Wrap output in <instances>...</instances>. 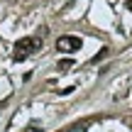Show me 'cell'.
I'll list each match as a JSON object with an SVG mask.
<instances>
[{
    "label": "cell",
    "instance_id": "4",
    "mask_svg": "<svg viewBox=\"0 0 132 132\" xmlns=\"http://www.w3.org/2000/svg\"><path fill=\"white\" fill-rule=\"evenodd\" d=\"M73 66V59H61L59 61V71H66V69H71Z\"/></svg>",
    "mask_w": 132,
    "mask_h": 132
},
{
    "label": "cell",
    "instance_id": "5",
    "mask_svg": "<svg viewBox=\"0 0 132 132\" xmlns=\"http://www.w3.org/2000/svg\"><path fill=\"white\" fill-rule=\"evenodd\" d=\"M27 132H39V127H37V125H29V127H27Z\"/></svg>",
    "mask_w": 132,
    "mask_h": 132
},
{
    "label": "cell",
    "instance_id": "2",
    "mask_svg": "<svg viewBox=\"0 0 132 132\" xmlns=\"http://www.w3.org/2000/svg\"><path fill=\"white\" fill-rule=\"evenodd\" d=\"M81 44H83V42H81L78 37H71V34L56 39V49H59V52H78Z\"/></svg>",
    "mask_w": 132,
    "mask_h": 132
},
{
    "label": "cell",
    "instance_id": "8",
    "mask_svg": "<svg viewBox=\"0 0 132 132\" xmlns=\"http://www.w3.org/2000/svg\"><path fill=\"white\" fill-rule=\"evenodd\" d=\"M61 132H64V130H61Z\"/></svg>",
    "mask_w": 132,
    "mask_h": 132
},
{
    "label": "cell",
    "instance_id": "6",
    "mask_svg": "<svg viewBox=\"0 0 132 132\" xmlns=\"http://www.w3.org/2000/svg\"><path fill=\"white\" fill-rule=\"evenodd\" d=\"M125 7H127L130 12H132V0H127V3H125Z\"/></svg>",
    "mask_w": 132,
    "mask_h": 132
},
{
    "label": "cell",
    "instance_id": "7",
    "mask_svg": "<svg viewBox=\"0 0 132 132\" xmlns=\"http://www.w3.org/2000/svg\"><path fill=\"white\" fill-rule=\"evenodd\" d=\"M7 3H17V0H7Z\"/></svg>",
    "mask_w": 132,
    "mask_h": 132
},
{
    "label": "cell",
    "instance_id": "1",
    "mask_svg": "<svg viewBox=\"0 0 132 132\" xmlns=\"http://www.w3.org/2000/svg\"><path fill=\"white\" fill-rule=\"evenodd\" d=\"M42 49V39L39 37H22V39H17L15 42V61H22L27 54H32V52H39Z\"/></svg>",
    "mask_w": 132,
    "mask_h": 132
},
{
    "label": "cell",
    "instance_id": "3",
    "mask_svg": "<svg viewBox=\"0 0 132 132\" xmlns=\"http://www.w3.org/2000/svg\"><path fill=\"white\" fill-rule=\"evenodd\" d=\"M105 56H108V47H103V49H100V52H98V54H95V56H93V59H90V64H98V61H100V59H105Z\"/></svg>",
    "mask_w": 132,
    "mask_h": 132
}]
</instances>
